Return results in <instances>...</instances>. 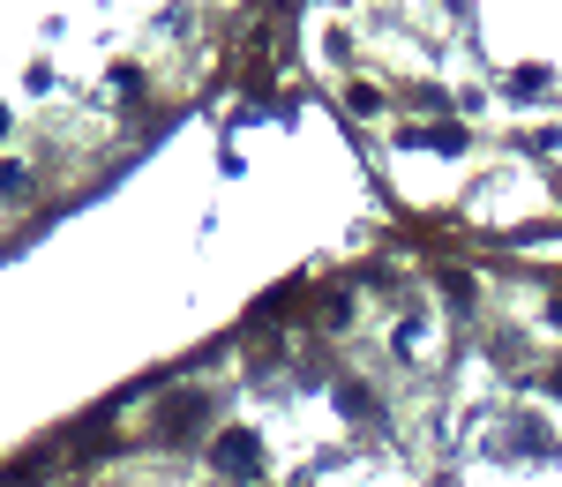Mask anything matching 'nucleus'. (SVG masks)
<instances>
[{
	"label": "nucleus",
	"mask_w": 562,
	"mask_h": 487,
	"mask_svg": "<svg viewBox=\"0 0 562 487\" xmlns=\"http://www.w3.org/2000/svg\"><path fill=\"white\" fill-rule=\"evenodd\" d=\"M217 473H233V480H256V473H262V450L248 443V435H225V443H217Z\"/></svg>",
	"instance_id": "obj_1"
}]
</instances>
